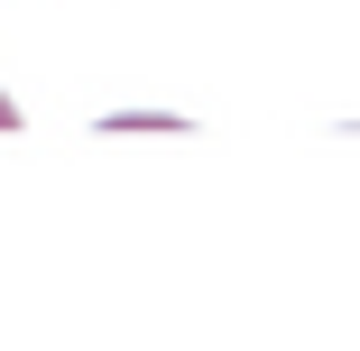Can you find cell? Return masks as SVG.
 <instances>
[{"label":"cell","instance_id":"obj_1","mask_svg":"<svg viewBox=\"0 0 360 351\" xmlns=\"http://www.w3.org/2000/svg\"><path fill=\"white\" fill-rule=\"evenodd\" d=\"M0 129H10V102H0Z\"/></svg>","mask_w":360,"mask_h":351}]
</instances>
